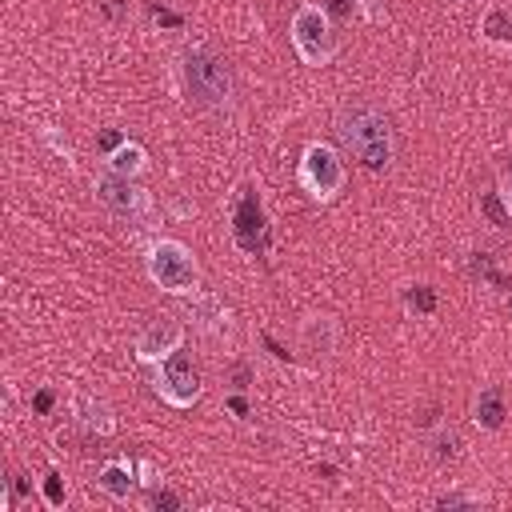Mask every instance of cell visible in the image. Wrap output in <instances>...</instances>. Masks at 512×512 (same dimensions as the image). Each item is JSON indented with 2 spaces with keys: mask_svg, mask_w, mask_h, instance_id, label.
<instances>
[{
  "mask_svg": "<svg viewBox=\"0 0 512 512\" xmlns=\"http://www.w3.org/2000/svg\"><path fill=\"white\" fill-rule=\"evenodd\" d=\"M332 132L340 140V148L368 172H384L396 156V136H392V120L368 104V100H348L336 108Z\"/></svg>",
  "mask_w": 512,
  "mask_h": 512,
  "instance_id": "cell-1",
  "label": "cell"
},
{
  "mask_svg": "<svg viewBox=\"0 0 512 512\" xmlns=\"http://www.w3.org/2000/svg\"><path fill=\"white\" fill-rule=\"evenodd\" d=\"M176 68H180L184 92H188V100L196 108H208V112L232 108L236 76H232V64L216 48H208V44H184L180 56H176Z\"/></svg>",
  "mask_w": 512,
  "mask_h": 512,
  "instance_id": "cell-2",
  "label": "cell"
},
{
  "mask_svg": "<svg viewBox=\"0 0 512 512\" xmlns=\"http://www.w3.org/2000/svg\"><path fill=\"white\" fill-rule=\"evenodd\" d=\"M144 268H148V280L160 292H172V296H192L196 292L200 264H196V252L184 240H172V236L152 240L148 252H144Z\"/></svg>",
  "mask_w": 512,
  "mask_h": 512,
  "instance_id": "cell-3",
  "label": "cell"
},
{
  "mask_svg": "<svg viewBox=\"0 0 512 512\" xmlns=\"http://www.w3.org/2000/svg\"><path fill=\"white\" fill-rule=\"evenodd\" d=\"M288 40L308 68H324L340 52V36H336V24L324 4H300L288 20Z\"/></svg>",
  "mask_w": 512,
  "mask_h": 512,
  "instance_id": "cell-4",
  "label": "cell"
},
{
  "mask_svg": "<svg viewBox=\"0 0 512 512\" xmlns=\"http://www.w3.org/2000/svg\"><path fill=\"white\" fill-rule=\"evenodd\" d=\"M296 180H300V188H304L312 200L328 204V200H336V196H340V188H344L348 172H344V160H340V152H336V148H328V144L312 140V144H304V152H300Z\"/></svg>",
  "mask_w": 512,
  "mask_h": 512,
  "instance_id": "cell-5",
  "label": "cell"
},
{
  "mask_svg": "<svg viewBox=\"0 0 512 512\" xmlns=\"http://www.w3.org/2000/svg\"><path fill=\"white\" fill-rule=\"evenodd\" d=\"M152 388L164 404L172 408H192L200 400V372L192 364V356L184 348H176L172 356H164L160 364H152Z\"/></svg>",
  "mask_w": 512,
  "mask_h": 512,
  "instance_id": "cell-6",
  "label": "cell"
},
{
  "mask_svg": "<svg viewBox=\"0 0 512 512\" xmlns=\"http://www.w3.org/2000/svg\"><path fill=\"white\" fill-rule=\"evenodd\" d=\"M96 200H100L112 216H120V220H144V216L152 212V196H148L132 176H116V172H108V168H104V176L96 180Z\"/></svg>",
  "mask_w": 512,
  "mask_h": 512,
  "instance_id": "cell-7",
  "label": "cell"
},
{
  "mask_svg": "<svg viewBox=\"0 0 512 512\" xmlns=\"http://www.w3.org/2000/svg\"><path fill=\"white\" fill-rule=\"evenodd\" d=\"M180 344H184V328H180L172 316H152V320L136 332L132 352H136L140 364H160V360L172 356Z\"/></svg>",
  "mask_w": 512,
  "mask_h": 512,
  "instance_id": "cell-8",
  "label": "cell"
},
{
  "mask_svg": "<svg viewBox=\"0 0 512 512\" xmlns=\"http://www.w3.org/2000/svg\"><path fill=\"white\" fill-rule=\"evenodd\" d=\"M508 420V400H504V388L500 384H480L476 400H472V424L480 432H500Z\"/></svg>",
  "mask_w": 512,
  "mask_h": 512,
  "instance_id": "cell-9",
  "label": "cell"
},
{
  "mask_svg": "<svg viewBox=\"0 0 512 512\" xmlns=\"http://www.w3.org/2000/svg\"><path fill=\"white\" fill-rule=\"evenodd\" d=\"M236 240L248 252H260L264 248V208H260V196L256 192H244V200L236 208Z\"/></svg>",
  "mask_w": 512,
  "mask_h": 512,
  "instance_id": "cell-10",
  "label": "cell"
},
{
  "mask_svg": "<svg viewBox=\"0 0 512 512\" xmlns=\"http://www.w3.org/2000/svg\"><path fill=\"white\" fill-rule=\"evenodd\" d=\"M72 416H76L80 428H88V432H96V436H112V432H116L112 408H108L104 400H96L92 392H76V396H72Z\"/></svg>",
  "mask_w": 512,
  "mask_h": 512,
  "instance_id": "cell-11",
  "label": "cell"
},
{
  "mask_svg": "<svg viewBox=\"0 0 512 512\" xmlns=\"http://www.w3.org/2000/svg\"><path fill=\"white\" fill-rule=\"evenodd\" d=\"M336 336H340V328H336L332 316H308V320L300 324V344H304V352H312V356H320V360H328V356L336 352Z\"/></svg>",
  "mask_w": 512,
  "mask_h": 512,
  "instance_id": "cell-12",
  "label": "cell"
},
{
  "mask_svg": "<svg viewBox=\"0 0 512 512\" xmlns=\"http://www.w3.org/2000/svg\"><path fill=\"white\" fill-rule=\"evenodd\" d=\"M136 484H140V480H136V468H132L128 460H108V464L96 472V488H100L108 500H116V504H124Z\"/></svg>",
  "mask_w": 512,
  "mask_h": 512,
  "instance_id": "cell-13",
  "label": "cell"
},
{
  "mask_svg": "<svg viewBox=\"0 0 512 512\" xmlns=\"http://www.w3.org/2000/svg\"><path fill=\"white\" fill-rule=\"evenodd\" d=\"M104 168L116 172V176H132V180H136V176L148 168V152H144V144L124 140V144H116V148L104 156Z\"/></svg>",
  "mask_w": 512,
  "mask_h": 512,
  "instance_id": "cell-14",
  "label": "cell"
},
{
  "mask_svg": "<svg viewBox=\"0 0 512 512\" xmlns=\"http://www.w3.org/2000/svg\"><path fill=\"white\" fill-rule=\"evenodd\" d=\"M188 308H192V320H196L200 332H220L228 324V308L212 292H192L188 296Z\"/></svg>",
  "mask_w": 512,
  "mask_h": 512,
  "instance_id": "cell-15",
  "label": "cell"
},
{
  "mask_svg": "<svg viewBox=\"0 0 512 512\" xmlns=\"http://www.w3.org/2000/svg\"><path fill=\"white\" fill-rule=\"evenodd\" d=\"M480 36H484L488 44L512 48V8H508V4H492V8L480 16Z\"/></svg>",
  "mask_w": 512,
  "mask_h": 512,
  "instance_id": "cell-16",
  "label": "cell"
},
{
  "mask_svg": "<svg viewBox=\"0 0 512 512\" xmlns=\"http://www.w3.org/2000/svg\"><path fill=\"white\" fill-rule=\"evenodd\" d=\"M428 456H432L436 464H448V460H456V456H460V436H456V428H444V424H436V432L428 436Z\"/></svg>",
  "mask_w": 512,
  "mask_h": 512,
  "instance_id": "cell-17",
  "label": "cell"
},
{
  "mask_svg": "<svg viewBox=\"0 0 512 512\" xmlns=\"http://www.w3.org/2000/svg\"><path fill=\"white\" fill-rule=\"evenodd\" d=\"M404 308L416 312V316H432L436 312V288L432 284H412L404 292Z\"/></svg>",
  "mask_w": 512,
  "mask_h": 512,
  "instance_id": "cell-18",
  "label": "cell"
},
{
  "mask_svg": "<svg viewBox=\"0 0 512 512\" xmlns=\"http://www.w3.org/2000/svg\"><path fill=\"white\" fill-rule=\"evenodd\" d=\"M480 212H484L496 228H512V212H508V204H504L500 192H484V196H480Z\"/></svg>",
  "mask_w": 512,
  "mask_h": 512,
  "instance_id": "cell-19",
  "label": "cell"
},
{
  "mask_svg": "<svg viewBox=\"0 0 512 512\" xmlns=\"http://www.w3.org/2000/svg\"><path fill=\"white\" fill-rule=\"evenodd\" d=\"M180 504H184V500H180L176 488H168V484H160V480L152 484V492H148V508H152V512H176Z\"/></svg>",
  "mask_w": 512,
  "mask_h": 512,
  "instance_id": "cell-20",
  "label": "cell"
},
{
  "mask_svg": "<svg viewBox=\"0 0 512 512\" xmlns=\"http://www.w3.org/2000/svg\"><path fill=\"white\" fill-rule=\"evenodd\" d=\"M40 492H44L48 508H64V500H68V488H64V480H60V472H56V468L40 480Z\"/></svg>",
  "mask_w": 512,
  "mask_h": 512,
  "instance_id": "cell-21",
  "label": "cell"
},
{
  "mask_svg": "<svg viewBox=\"0 0 512 512\" xmlns=\"http://www.w3.org/2000/svg\"><path fill=\"white\" fill-rule=\"evenodd\" d=\"M480 496H472V492H444V496H436V508H464V504H476Z\"/></svg>",
  "mask_w": 512,
  "mask_h": 512,
  "instance_id": "cell-22",
  "label": "cell"
},
{
  "mask_svg": "<svg viewBox=\"0 0 512 512\" xmlns=\"http://www.w3.org/2000/svg\"><path fill=\"white\" fill-rule=\"evenodd\" d=\"M100 12L108 20H124L128 16V0H100Z\"/></svg>",
  "mask_w": 512,
  "mask_h": 512,
  "instance_id": "cell-23",
  "label": "cell"
},
{
  "mask_svg": "<svg viewBox=\"0 0 512 512\" xmlns=\"http://www.w3.org/2000/svg\"><path fill=\"white\" fill-rule=\"evenodd\" d=\"M228 376H232V388H248V384H252V368H248V364H232Z\"/></svg>",
  "mask_w": 512,
  "mask_h": 512,
  "instance_id": "cell-24",
  "label": "cell"
},
{
  "mask_svg": "<svg viewBox=\"0 0 512 512\" xmlns=\"http://www.w3.org/2000/svg\"><path fill=\"white\" fill-rule=\"evenodd\" d=\"M332 12H336L340 20H348V16L360 12V8H356V0H328V16H332Z\"/></svg>",
  "mask_w": 512,
  "mask_h": 512,
  "instance_id": "cell-25",
  "label": "cell"
},
{
  "mask_svg": "<svg viewBox=\"0 0 512 512\" xmlns=\"http://www.w3.org/2000/svg\"><path fill=\"white\" fill-rule=\"evenodd\" d=\"M100 144H104V148L112 152L116 144H124V136H120V132H104V136H100Z\"/></svg>",
  "mask_w": 512,
  "mask_h": 512,
  "instance_id": "cell-26",
  "label": "cell"
},
{
  "mask_svg": "<svg viewBox=\"0 0 512 512\" xmlns=\"http://www.w3.org/2000/svg\"><path fill=\"white\" fill-rule=\"evenodd\" d=\"M140 476H144V480H140V484H148V488H152V484H156V468H152V464H148V460H144V464H140Z\"/></svg>",
  "mask_w": 512,
  "mask_h": 512,
  "instance_id": "cell-27",
  "label": "cell"
},
{
  "mask_svg": "<svg viewBox=\"0 0 512 512\" xmlns=\"http://www.w3.org/2000/svg\"><path fill=\"white\" fill-rule=\"evenodd\" d=\"M36 408L48 412V408H52V392H40V396H36Z\"/></svg>",
  "mask_w": 512,
  "mask_h": 512,
  "instance_id": "cell-28",
  "label": "cell"
},
{
  "mask_svg": "<svg viewBox=\"0 0 512 512\" xmlns=\"http://www.w3.org/2000/svg\"><path fill=\"white\" fill-rule=\"evenodd\" d=\"M500 196H504V204H508V212H512V172H508V180H504V192H500Z\"/></svg>",
  "mask_w": 512,
  "mask_h": 512,
  "instance_id": "cell-29",
  "label": "cell"
}]
</instances>
